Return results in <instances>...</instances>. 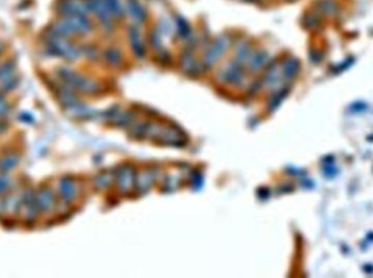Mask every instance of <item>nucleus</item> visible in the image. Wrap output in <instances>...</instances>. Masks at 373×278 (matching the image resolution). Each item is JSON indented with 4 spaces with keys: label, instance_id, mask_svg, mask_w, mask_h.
Returning a JSON list of instances; mask_svg holds the SVG:
<instances>
[{
    "label": "nucleus",
    "instance_id": "f257e3e1",
    "mask_svg": "<svg viewBox=\"0 0 373 278\" xmlns=\"http://www.w3.org/2000/svg\"><path fill=\"white\" fill-rule=\"evenodd\" d=\"M88 12L93 13L104 27H112L114 25V16L108 11L104 0H85Z\"/></svg>",
    "mask_w": 373,
    "mask_h": 278
},
{
    "label": "nucleus",
    "instance_id": "f03ea898",
    "mask_svg": "<svg viewBox=\"0 0 373 278\" xmlns=\"http://www.w3.org/2000/svg\"><path fill=\"white\" fill-rule=\"evenodd\" d=\"M59 11L65 15H86L88 9L85 0H61Z\"/></svg>",
    "mask_w": 373,
    "mask_h": 278
},
{
    "label": "nucleus",
    "instance_id": "7ed1b4c3",
    "mask_svg": "<svg viewBox=\"0 0 373 278\" xmlns=\"http://www.w3.org/2000/svg\"><path fill=\"white\" fill-rule=\"evenodd\" d=\"M63 18L67 21L74 34H87L93 30V24L86 15H67Z\"/></svg>",
    "mask_w": 373,
    "mask_h": 278
},
{
    "label": "nucleus",
    "instance_id": "20e7f679",
    "mask_svg": "<svg viewBox=\"0 0 373 278\" xmlns=\"http://www.w3.org/2000/svg\"><path fill=\"white\" fill-rule=\"evenodd\" d=\"M126 14H128L136 23H143L147 21L148 12L140 0H126L125 2Z\"/></svg>",
    "mask_w": 373,
    "mask_h": 278
},
{
    "label": "nucleus",
    "instance_id": "39448f33",
    "mask_svg": "<svg viewBox=\"0 0 373 278\" xmlns=\"http://www.w3.org/2000/svg\"><path fill=\"white\" fill-rule=\"evenodd\" d=\"M35 202L40 211L46 212L50 210L55 202L51 191L47 187L41 188L35 194Z\"/></svg>",
    "mask_w": 373,
    "mask_h": 278
},
{
    "label": "nucleus",
    "instance_id": "423d86ee",
    "mask_svg": "<svg viewBox=\"0 0 373 278\" xmlns=\"http://www.w3.org/2000/svg\"><path fill=\"white\" fill-rule=\"evenodd\" d=\"M19 160H20L19 155L15 153L7 154L4 157H2V159H0V173L7 174L11 170H13L15 166L19 164Z\"/></svg>",
    "mask_w": 373,
    "mask_h": 278
},
{
    "label": "nucleus",
    "instance_id": "0eeeda50",
    "mask_svg": "<svg viewBox=\"0 0 373 278\" xmlns=\"http://www.w3.org/2000/svg\"><path fill=\"white\" fill-rule=\"evenodd\" d=\"M108 11L116 18H122L126 14L125 5L121 0H104Z\"/></svg>",
    "mask_w": 373,
    "mask_h": 278
},
{
    "label": "nucleus",
    "instance_id": "6e6552de",
    "mask_svg": "<svg viewBox=\"0 0 373 278\" xmlns=\"http://www.w3.org/2000/svg\"><path fill=\"white\" fill-rule=\"evenodd\" d=\"M59 192L63 199L66 201H70L76 194L74 184H72L69 180H62L59 184Z\"/></svg>",
    "mask_w": 373,
    "mask_h": 278
},
{
    "label": "nucleus",
    "instance_id": "1a4fd4ad",
    "mask_svg": "<svg viewBox=\"0 0 373 278\" xmlns=\"http://www.w3.org/2000/svg\"><path fill=\"white\" fill-rule=\"evenodd\" d=\"M2 83V87H0V90L3 92H10L11 90H13L17 84H19V78L16 76H14L13 74L11 76H9L7 78H5L4 81L0 82Z\"/></svg>",
    "mask_w": 373,
    "mask_h": 278
},
{
    "label": "nucleus",
    "instance_id": "9d476101",
    "mask_svg": "<svg viewBox=\"0 0 373 278\" xmlns=\"http://www.w3.org/2000/svg\"><path fill=\"white\" fill-rule=\"evenodd\" d=\"M14 68L15 66L12 61H8L0 64V82L9 76H11L13 74Z\"/></svg>",
    "mask_w": 373,
    "mask_h": 278
},
{
    "label": "nucleus",
    "instance_id": "9b49d317",
    "mask_svg": "<svg viewBox=\"0 0 373 278\" xmlns=\"http://www.w3.org/2000/svg\"><path fill=\"white\" fill-rule=\"evenodd\" d=\"M319 9H321V11H323L324 13L332 14L338 10V5L333 0H322L319 4Z\"/></svg>",
    "mask_w": 373,
    "mask_h": 278
},
{
    "label": "nucleus",
    "instance_id": "f8f14e48",
    "mask_svg": "<svg viewBox=\"0 0 373 278\" xmlns=\"http://www.w3.org/2000/svg\"><path fill=\"white\" fill-rule=\"evenodd\" d=\"M10 112V106L8 105L5 97L0 95V117H5Z\"/></svg>",
    "mask_w": 373,
    "mask_h": 278
},
{
    "label": "nucleus",
    "instance_id": "ddd939ff",
    "mask_svg": "<svg viewBox=\"0 0 373 278\" xmlns=\"http://www.w3.org/2000/svg\"><path fill=\"white\" fill-rule=\"evenodd\" d=\"M9 186H10V180L6 174L0 175V194H2Z\"/></svg>",
    "mask_w": 373,
    "mask_h": 278
},
{
    "label": "nucleus",
    "instance_id": "4468645a",
    "mask_svg": "<svg viewBox=\"0 0 373 278\" xmlns=\"http://www.w3.org/2000/svg\"><path fill=\"white\" fill-rule=\"evenodd\" d=\"M106 55H107V59H108V61L109 62H118V61H119V59H120V53L119 52H118V51H116V50H113V49H109V50H107V52H106Z\"/></svg>",
    "mask_w": 373,
    "mask_h": 278
},
{
    "label": "nucleus",
    "instance_id": "2eb2a0df",
    "mask_svg": "<svg viewBox=\"0 0 373 278\" xmlns=\"http://www.w3.org/2000/svg\"><path fill=\"white\" fill-rule=\"evenodd\" d=\"M7 129V124L5 123V121H0V133L6 132Z\"/></svg>",
    "mask_w": 373,
    "mask_h": 278
},
{
    "label": "nucleus",
    "instance_id": "dca6fc26",
    "mask_svg": "<svg viewBox=\"0 0 373 278\" xmlns=\"http://www.w3.org/2000/svg\"><path fill=\"white\" fill-rule=\"evenodd\" d=\"M4 51V45L0 43V53H2Z\"/></svg>",
    "mask_w": 373,
    "mask_h": 278
},
{
    "label": "nucleus",
    "instance_id": "f3484780",
    "mask_svg": "<svg viewBox=\"0 0 373 278\" xmlns=\"http://www.w3.org/2000/svg\"><path fill=\"white\" fill-rule=\"evenodd\" d=\"M289 2H294V0H289Z\"/></svg>",
    "mask_w": 373,
    "mask_h": 278
}]
</instances>
